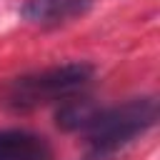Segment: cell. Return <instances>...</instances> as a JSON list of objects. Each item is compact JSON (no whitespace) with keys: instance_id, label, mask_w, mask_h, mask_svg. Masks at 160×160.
<instances>
[{"instance_id":"4","label":"cell","mask_w":160,"mask_h":160,"mask_svg":"<svg viewBox=\"0 0 160 160\" xmlns=\"http://www.w3.org/2000/svg\"><path fill=\"white\" fill-rule=\"evenodd\" d=\"M0 160H52L50 142L32 130H0Z\"/></svg>"},{"instance_id":"1","label":"cell","mask_w":160,"mask_h":160,"mask_svg":"<svg viewBox=\"0 0 160 160\" xmlns=\"http://www.w3.org/2000/svg\"><path fill=\"white\" fill-rule=\"evenodd\" d=\"M95 68L90 62H62L45 70L25 72L0 82V108L10 112H30L50 102H60L82 90Z\"/></svg>"},{"instance_id":"3","label":"cell","mask_w":160,"mask_h":160,"mask_svg":"<svg viewBox=\"0 0 160 160\" xmlns=\"http://www.w3.org/2000/svg\"><path fill=\"white\" fill-rule=\"evenodd\" d=\"M92 2L95 0H25L20 15L32 25H60L85 15Z\"/></svg>"},{"instance_id":"2","label":"cell","mask_w":160,"mask_h":160,"mask_svg":"<svg viewBox=\"0 0 160 160\" xmlns=\"http://www.w3.org/2000/svg\"><path fill=\"white\" fill-rule=\"evenodd\" d=\"M158 120L155 98H132L122 105L98 108L85 125V160H110Z\"/></svg>"},{"instance_id":"5","label":"cell","mask_w":160,"mask_h":160,"mask_svg":"<svg viewBox=\"0 0 160 160\" xmlns=\"http://www.w3.org/2000/svg\"><path fill=\"white\" fill-rule=\"evenodd\" d=\"M95 110H98V105L90 98H75V95H70V98L60 100V108L55 110V122L65 132H82L85 125L92 120Z\"/></svg>"}]
</instances>
